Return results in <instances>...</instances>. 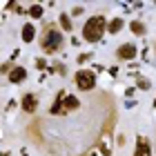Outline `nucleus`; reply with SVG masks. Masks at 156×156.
<instances>
[{"label":"nucleus","instance_id":"nucleus-8","mask_svg":"<svg viewBox=\"0 0 156 156\" xmlns=\"http://www.w3.org/2000/svg\"><path fill=\"white\" fill-rule=\"evenodd\" d=\"M25 78H27V69L20 67V65H16V67L11 69V74H9V80L11 83H23Z\"/></svg>","mask_w":156,"mask_h":156},{"label":"nucleus","instance_id":"nucleus-3","mask_svg":"<svg viewBox=\"0 0 156 156\" xmlns=\"http://www.w3.org/2000/svg\"><path fill=\"white\" fill-rule=\"evenodd\" d=\"M78 107H80V101L76 96L67 94V91H58L56 103L51 105V114H69V112H74Z\"/></svg>","mask_w":156,"mask_h":156},{"label":"nucleus","instance_id":"nucleus-1","mask_svg":"<svg viewBox=\"0 0 156 156\" xmlns=\"http://www.w3.org/2000/svg\"><path fill=\"white\" fill-rule=\"evenodd\" d=\"M62 42H65L62 40V34H60V29L54 23H47L45 27H42V34H40V49H42V54H47V56L56 54L62 47Z\"/></svg>","mask_w":156,"mask_h":156},{"label":"nucleus","instance_id":"nucleus-2","mask_svg":"<svg viewBox=\"0 0 156 156\" xmlns=\"http://www.w3.org/2000/svg\"><path fill=\"white\" fill-rule=\"evenodd\" d=\"M107 18L103 16V13H96V16L87 18V23L83 25V38L87 42H98L103 38L105 29H107Z\"/></svg>","mask_w":156,"mask_h":156},{"label":"nucleus","instance_id":"nucleus-15","mask_svg":"<svg viewBox=\"0 0 156 156\" xmlns=\"http://www.w3.org/2000/svg\"><path fill=\"white\" fill-rule=\"evenodd\" d=\"M87 58H89V54H80V56H78V62H85Z\"/></svg>","mask_w":156,"mask_h":156},{"label":"nucleus","instance_id":"nucleus-14","mask_svg":"<svg viewBox=\"0 0 156 156\" xmlns=\"http://www.w3.org/2000/svg\"><path fill=\"white\" fill-rule=\"evenodd\" d=\"M136 85H138L140 89H150V80H147V78H138Z\"/></svg>","mask_w":156,"mask_h":156},{"label":"nucleus","instance_id":"nucleus-10","mask_svg":"<svg viewBox=\"0 0 156 156\" xmlns=\"http://www.w3.org/2000/svg\"><path fill=\"white\" fill-rule=\"evenodd\" d=\"M129 29H132L134 36H143V34H145V25L140 23V20H132V23H129Z\"/></svg>","mask_w":156,"mask_h":156},{"label":"nucleus","instance_id":"nucleus-4","mask_svg":"<svg viewBox=\"0 0 156 156\" xmlns=\"http://www.w3.org/2000/svg\"><path fill=\"white\" fill-rule=\"evenodd\" d=\"M74 83L80 91H89V89L96 87V74L89 72V69H78L74 74Z\"/></svg>","mask_w":156,"mask_h":156},{"label":"nucleus","instance_id":"nucleus-6","mask_svg":"<svg viewBox=\"0 0 156 156\" xmlns=\"http://www.w3.org/2000/svg\"><path fill=\"white\" fill-rule=\"evenodd\" d=\"M20 105H23V112H25V114H34V112L38 109V96H36V94H25Z\"/></svg>","mask_w":156,"mask_h":156},{"label":"nucleus","instance_id":"nucleus-12","mask_svg":"<svg viewBox=\"0 0 156 156\" xmlns=\"http://www.w3.org/2000/svg\"><path fill=\"white\" fill-rule=\"evenodd\" d=\"M58 23H60V27H62L65 31H72V18H69V13H67V11H62V13H60Z\"/></svg>","mask_w":156,"mask_h":156},{"label":"nucleus","instance_id":"nucleus-9","mask_svg":"<svg viewBox=\"0 0 156 156\" xmlns=\"http://www.w3.org/2000/svg\"><path fill=\"white\" fill-rule=\"evenodd\" d=\"M34 36H36V27H34V23H27V25L23 27V40H25V42H31Z\"/></svg>","mask_w":156,"mask_h":156},{"label":"nucleus","instance_id":"nucleus-7","mask_svg":"<svg viewBox=\"0 0 156 156\" xmlns=\"http://www.w3.org/2000/svg\"><path fill=\"white\" fill-rule=\"evenodd\" d=\"M134 156H152L150 140H147L145 136H138V140H136V150H134Z\"/></svg>","mask_w":156,"mask_h":156},{"label":"nucleus","instance_id":"nucleus-5","mask_svg":"<svg viewBox=\"0 0 156 156\" xmlns=\"http://www.w3.org/2000/svg\"><path fill=\"white\" fill-rule=\"evenodd\" d=\"M136 54H138V49L134 42H125V45H120L116 49V58L118 60H134L136 58Z\"/></svg>","mask_w":156,"mask_h":156},{"label":"nucleus","instance_id":"nucleus-13","mask_svg":"<svg viewBox=\"0 0 156 156\" xmlns=\"http://www.w3.org/2000/svg\"><path fill=\"white\" fill-rule=\"evenodd\" d=\"M29 16H31V18H40V16H42V7H40V5H31V7H29Z\"/></svg>","mask_w":156,"mask_h":156},{"label":"nucleus","instance_id":"nucleus-11","mask_svg":"<svg viewBox=\"0 0 156 156\" xmlns=\"http://www.w3.org/2000/svg\"><path fill=\"white\" fill-rule=\"evenodd\" d=\"M120 29H123V18H114V20H109V25H107V31H109V34H118Z\"/></svg>","mask_w":156,"mask_h":156}]
</instances>
